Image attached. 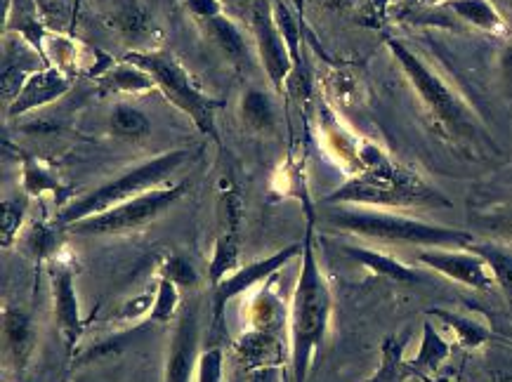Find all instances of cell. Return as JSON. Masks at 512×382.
I'll return each mask as SVG.
<instances>
[{
    "label": "cell",
    "instance_id": "cell-1",
    "mask_svg": "<svg viewBox=\"0 0 512 382\" xmlns=\"http://www.w3.org/2000/svg\"><path fill=\"white\" fill-rule=\"evenodd\" d=\"M331 309L333 295L319 269L317 246H314V220L310 215L303 241V265H300L298 286L293 291L291 314H288V324H291V361L298 382H307L314 354H317L328 331Z\"/></svg>",
    "mask_w": 512,
    "mask_h": 382
},
{
    "label": "cell",
    "instance_id": "cell-2",
    "mask_svg": "<svg viewBox=\"0 0 512 382\" xmlns=\"http://www.w3.org/2000/svg\"><path fill=\"white\" fill-rule=\"evenodd\" d=\"M326 222L331 227L343 229L347 234L364 236V239L383 243H402V246L420 248H468L475 236L465 229L432 225L416 217L387 213L378 208L361 206H333L326 210Z\"/></svg>",
    "mask_w": 512,
    "mask_h": 382
},
{
    "label": "cell",
    "instance_id": "cell-3",
    "mask_svg": "<svg viewBox=\"0 0 512 382\" xmlns=\"http://www.w3.org/2000/svg\"><path fill=\"white\" fill-rule=\"evenodd\" d=\"M326 206L361 208H449L451 201L432 189L420 177L392 166L376 154L373 163L343 187L328 194Z\"/></svg>",
    "mask_w": 512,
    "mask_h": 382
},
{
    "label": "cell",
    "instance_id": "cell-4",
    "mask_svg": "<svg viewBox=\"0 0 512 382\" xmlns=\"http://www.w3.org/2000/svg\"><path fill=\"white\" fill-rule=\"evenodd\" d=\"M196 151L189 149H173L166 154L149 158V161L137 163V166L128 168L126 173H121L114 180L102 184L90 194L81 196V199L71 201L67 208L59 213V225L69 227L78 220H85L90 215H100L104 210L118 206V203L135 199V196L147 194L159 187L161 182H166L177 168H182L185 163L194 161Z\"/></svg>",
    "mask_w": 512,
    "mask_h": 382
},
{
    "label": "cell",
    "instance_id": "cell-5",
    "mask_svg": "<svg viewBox=\"0 0 512 382\" xmlns=\"http://www.w3.org/2000/svg\"><path fill=\"white\" fill-rule=\"evenodd\" d=\"M126 62H133L137 67L147 71L154 78L156 88L163 90V95L192 118L196 128L203 135L213 137L220 142L218 125H215V111L222 107V102L208 97L199 90L177 59L168 50H149V52H128Z\"/></svg>",
    "mask_w": 512,
    "mask_h": 382
},
{
    "label": "cell",
    "instance_id": "cell-6",
    "mask_svg": "<svg viewBox=\"0 0 512 382\" xmlns=\"http://www.w3.org/2000/svg\"><path fill=\"white\" fill-rule=\"evenodd\" d=\"M187 194V184H177V187L152 189L147 194L135 196V199L118 203V206L104 210L100 215H90L85 220H78L67 229L71 234L81 236H118V234H133L142 232L149 227L156 217L166 213L175 201H180Z\"/></svg>",
    "mask_w": 512,
    "mask_h": 382
},
{
    "label": "cell",
    "instance_id": "cell-7",
    "mask_svg": "<svg viewBox=\"0 0 512 382\" xmlns=\"http://www.w3.org/2000/svg\"><path fill=\"white\" fill-rule=\"evenodd\" d=\"M387 48L392 50V55H395L399 67L404 69V74L409 76L411 85L416 88L420 100L425 102V107H428L446 128L454 130L456 135H470L472 130H475L472 114L470 109L465 107V102L416 55V52H411L399 41H387Z\"/></svg>",
    "mask_w": 512,
    "mask_h": 382
},
{
    "label": "cell",
    "instance_id": "cell-8",
    "mask_svg": "<svg viewBox=\"0 0 512 382\" xmlns=\"http://www.w3.org/2000/svg\"><path fill=\"white\" fill-rule=\"evenodd\" d=\"M251 24L262 67H265L269 81H272L277 92H284V83L293 69V57L284 34H281L277 19H274L272 0H255Z\"/></svg>",
    "mask_w": 512,
    "mask_h": 382
},
{
    "label": "cell",
    "instance_id": "cell-9",
    "mask_svg": "<svg viewBox=\"0 0 512 382\" xmlns=\"http://www.w3.org/2000/svg\"><path fill=\"white\" fill-rule=\"evenodd\" d=\"M300 253H303V246H298V243H291V246L277 250V253L269 255V258L251 262V265L236 269V272L229 274L227 279H222L218 286H215V295H213L215 324H218L222 331H225L227 302L236 298V295L246 293L251 286H258L260 281L269 279L272 274H277L281 267H286L288 262H291L295 255H300Z\"/></svg>",
    "mask_w": 512,
    "mask_h": 382
},
{
    "label": "cell",
    "instance_id": "cell-10",
    "mask_svg": "<svg viewBox=\"0 0 512 382\" xmlns=\"http://www.w3.org/2000/svg\"><path fill=\"white\" fill-rule=\"evenodd\" d=\"M418 262H423L425 267L446 276V279L477 288V291H491V288L496 286L487 262H484V258H479L477 253H472L470 248H430L418 253Z\"/></svg>",
    "mask_w": 512,
    "mask_h": 382
},
{
    "label": "cell",
    "instance_id": "cell-11",
    "mask_svg": "<svg viewBox=\"0 0 512 382\" xmlns=\"http://www.w3.org/2000/svg\"><path fill=\"white\" fill-rule=\"evenodd\" d=\"M199 342V312H196L194 302H189L177 319L173 342H170L166 382H192L196 361H199Z\"/></svg>",
    "mask_w": 512,
    "mask_h": 382
},
{
    "label": "cell",
    "instance_id": "cell-12",
    "mask_svg": "<svg viewBox=\"0 0 512 382\" xmlns=\"http://www.w3.org/2000/svg\"><path fill=\"white\" fill-rule=\"evenodd\" d=\"M69 90H71V78L67 74H62V71L55 67L38 69L34 74H29V78L24 81L19 95L10 104L8 116L19 118L29 114V111L41 109L45 104L59 100V97Z\"/></svg>",
    "mask_w": 512,
    "mask_h": 382
},
{
    "label": "cell",
    "instance_id": "cell-13",
    "mask_svg": "<svg viewBox=\"0 0 512 382\" xmlns=\"http://www.w3.org/2000/svg\"><path fill=\"white\" fill-rule=\"evenodd\" d=\"M55 319L59 331H62L64 340H67V347H76L78 338L83 333L81 324V309H78V298H76V286H74V272L71 269H57L55 272Z\"/></svg>",
    "mask_w": 512,
    "mask_h": 382
},
{
    "label": "cell",
    "instance_id": "cell-14",
    "mask_svg": "<svg viewBox=\"0 0 512 382\" xmlns=\"http://www.w3.org/2000/svg\"><path fill=\"white\" fill-rule=\"evenodd\" d=\"M451 354V342L442 338V333L437 331L430 321L423 324V338H420V347L416 357L404 361L406 373L409 375H437L439 366L449 359Z\"/></svg>",
    "mask_w": 512,
    "mask_h": 382
},
{
    "label": "cell",
    "instance_id": "cell-15",
    "mask_svg": "<svg viewBox=\"0 0 512 382\" xmlns=\"http://www.w3.org/2000/svg\"><path fill=\"white\" fill-rule=\"evenodd\" d=\"M8 8H10V12H5L3 29L5 31L12 29L15 34L22 36L26 43L34 45V50L38 52V55L45 57V52H43L45 29H43V24L38 22L36 0H5V10Z\"/></svg>",
    "mask_w": 512,
    "mask_h": 382
},
{
    "label": "cell",
    "instance_id": "cell-16",
    "mask_svg": "<svg viewBox=\"0 0 512 382\" xmlns=\"http://www.w3.org/2000/svg\"><path fill=\"white\" fill-rule=\"evenodd\" d=\"M340 250H343L350 260L359 262L361 267H366L373 274L385 276V279H392L397 283H418L420 281V276L413 272V269L402 265V262L395 258H390V255L378 253V250L359 248V246H340Z\"/></svg>",
    "mask_w": 512,
    "mask_h": 382
},
{
    "label": "cell",
    "instance_id": "cell-17",
    "mask_svg": "<svg viewBox=\"0 0 512 382\" xmlns=\"http://www.w3.org/2000/svg\"><path fill=\"white\" fill-rule=\"evenodd\" d=\"M444 8L479 31H487V34H503L505 31L503 17L489 0H446Z\"/></svg>",
    "mask_w": 512,
    "mask_h": 382
},
{
    "label": "cell",
    "instance_id": "cell-18",
    "mask_svg": "<svg viewBox=\"0 0 512 382\" xmlns=\"http://www.w3.org/2000/svg\"><path fill=\"white\" fill-rule=\"evenodd\" d=\"M206 26H208V34L213 38L215 45L222 50V55H225L229 62L234 64H248L251 62V50H248V43L244 34H241L236 26L229 22V19L222 15H215L206 19Z\"/></svg>",
    "mask_w": 512,
    "mask_h": 382
},
{
    "label": "cell",
    "instance_id": "cell-19",
    "mask_svg": "<svg viewBox=\"0 0 512 382\" xmlns=\"http://www.w3.org/2000/svg\"><path fill=\"white\" fill-rule=\"evenodd\" d=\"M241 118L255 133H272L277 128V114H274L272 97L260 88H248L241 97Z\"/></svg>",
    "mask_w": 512,
    "mask_h": 382
},
{
    "label": "cell",
    "instance_id": "cell-20",
    "mask_svg": "<svg viewBox=\"0 0 512 382\" xmlns=\"http://www.w3.org/2000/svg\"><path fill=\"white\" fill-rule=\"evenodd\" d=\"M100 83H102L104 90L126 92V95H135V92H144V90H154L156 88L154 78L133 62L116 64V67L104 71V74L100 76Z\"/></svg>",
    "mask_w": 512,
    "mask_h": 382
},
{
    "label": "cell",
    "instance_id": "cell-21",
    "mask_svg": "<svg viewBox=\"0 0 512 382\" xmlns=\"http://www.w3.org/2000/svg\"><path fill=\"white\" fill-rule=\"evenodd\" d=\"M109 130L116 137H123V140H144L152 133V123H149V116L142 109H137L135 104L118 102L109 114Z\"/></svg>",
    "mask_w": 512,
    "mask_h": 382
},
{
    "label": "cell",
    "instance_id": "cell-22",
    "mask_svg": "<svg viewBox=\"0 0 512 382\" xmlns=\"http://www.w3.org/2000/svg\"><path fill=\"white\" fill-rule=\"evenodd\" d=\"M472 253H477L479 258L489 265V272L494 276L496 286H501L505 298L512 302V250L498 243H477L472 241L468 246Z\"/></svg>",
    "mask_w": 512,
    "mask_h": 382
},
{
    "label": "cell",
    "instance_id": "cell-23",
    "mask_svg": "<svg viewBox=\"0 0 512 382\" xmlns=\"http://www.w3.org/2000/svg\"><path fill=\"white\" fill-rule=\"evenodd\" d=\"M430 316H437L442 324L454 333V340L461 345L463 349H477L482 347L484 342L491 338L489 328L477 324V321L468 319V316L456 314V312H446V309H432Z\"/></svg>",
    "mask_w": 512,
    "mask_h": 382
},
{
    "label": "cell",
    "instance_id": "cell-24",
    "mask_svg": "<svg viewBox=\"0 0 512 382\" xmlns=\"http://www.w3.org/2000/svg\"><path fill=\"white\" fill-rule=\"evenodd\" d=\"M3 333L5 349L12 347V357L22 364V359H26V354L31 352V345H34V326H31V319L24 312H17V309L15 312L5 309Z\"/></svg>",
    "mask_w": 512,
    "mask_h": 382
},
{
    "label": "cell",
    "instance_id": "cell-25",
    "mask_svg": "<svg viewBox=\"0 0 512 382\" xmlns=\"http://www.w3.org/2000/svg\"><path fill=\"white\" fill-rule=\"evenodd\" d=\"M236 262H239V236H236L232 227L225 236H220L218 246H215V255L213 260H210V269H208L210 283L218 286L222 279H227V276L234 272Z\"/></svg>",
    "mask_w": 512,
    "mask_h": 382
},
{
    "label": "cell",
    "instance_id": "cell-26",
    "mask_svg": "<svg viewBox=\"0 0 512 382\" xmlns=\"http://www.w3.org/2000/svg\"><path fill=\"white\" fill-rule=\"evenodd\" d=\"M156 286L159 288H156L154 305L149 309L147 321L149 324H166L180 309V293H177V283L166 279V276H161Z\"/></svg>",
    "mask_w": 512,
    "mask_h": 382
},
{
    "label": "cell",
    "instance_id": "cell-27",
    "mask_svg": "<svg viewBox=\"0 0 512 382\" xmlns=\"http://www.w3.org/2000/svg\"><path fill=\"white\" fill-rule=\"evenodd\" d=\"M404 373L406 366L402 359V345H399L397 338H387L383 345V364H380L371 382H402Z\"/></svg>",
    "mask_w": 512,
    "mask_h": 382
},
{
    "label": "cell",
    "instance_id": "cell-28",
    "mask_svg": "<svg viewBox=\"0 0 512 382\" xmlns=\"http://www.w3.org/2000/svg\"><path fill=\"white\" fill-rule=\"evenodd\" d=\"M222 371H225V354L220 347H210L199 357V371L196 380L199 382H222Z\"/></svg>",
    "mask_w": 512,
    "mask_h": 382
},
{
    "label": "cell",
    "instance_id": "cell-29",
    "mask_svg": "<svg viewBox=\"0 0 512 382\" xmlns=\"http://www.w3.org/2000/svg\"><path fill=\"white\" fill-rule=\"evenodd\" d=\"M475 222L487 229V232L501 236L505 241H512V203L505 208L494 210V213L477 217Z\"/></svg>",
    "mask_w": 512,
    "mask_h": 382
},
{
    "label": "cell",
    "instance_id": "cell-30",
    "mask_svg": "<svg viewBox=\"0 0 512 382\" xmlns=\"http://www.w3.org/2000/svg\"><path fill=\"white\" fill-rule=\"evenodd\" d=\"M24 220V203L22 201H5L3 203V246L8 248L10 241L19 232V225Z\"/></svg>",
    "mask_w": 512,
    "mask_h": 382
},
{
    "label": "cell",
    "instance_id": "cell-31",
    "mask_svg": "<svg viewBox=\"0 0 512 382\" xmlns=\"http://www.w3.org/2000/svg\"><path fill=\"white\" fill-rule=\"evenodd\" d=\"M161 276H166V279L177 283V286L192 288L196 283L194 267H189V262L182 260V258H170L166 265H163Z\"/></svg>",
    "mask_w": 512,
    "mask_h": 382
},
{
    "label": "cell",
    "instance_id": "cell-32",
    "mask_svg": "<svg viewBox=\"0 0 512 382\" xmlns=\"http://www.w3.org/2000/svg\"><path fill=\"white\" fill-rule=\"evenodd\" d=\"M24 184H26V189L31 191V194H38V191L55 187V182H52V175L48 173V170L38 168L34 161H26Z\"/></svg>",
    "mask_w": 512,
    "mask_h": 382
},
{
    "label": "cell",
    "instance_id": "cell-33",
    "mask_svg": "<svg viewBox=\"0 0 512 382\" xmlns=\"http://www.w3.org/2000/svg\"><path fill=\"white\" fill-rule=\"evenodd\" d=\"M187 5H189V10H192L194 15L201 19H210V17L220 15L218 0H187Z\"/></svg>",
    "mask_w": 512,
    "mask_h": 382
},
{
    "label": "cell",
    "instance_id": "cell-34",
    "mask_svg": "<svg viewBox=\"0 0 512 382\" xmlns=\"http://www.w3.org/2000/svg\"><path fill=\"white\" fill-rule=\"evenodd\" d=\"M501 71H503L505 81L512 83V43L505 45V50L501 55Z\"/></svg>",
    "mask_w": 512,
    "mask_h": 382
},
{
    "label": "cell",
    "instance_id": "cell-35",
    "mask_svg": "<svg viewBox=\"0 0 512 382\" xmlns=\"http://www.w3.org/2000/svg\"><path fill=\"white\" fill-rule=\"evenodd\" d=\"M248 382H277V371L274 368H258Z\"/></svg>",
    "mask_w": 512,
    "mask_h": 382
},
{
    "label": "cell",
    "instance_id": "cell-36",
    "mask_svg": "<svg viewBox=\"0 0 512 382\" xmlns=\"http://www.w3.org/2000/svg\"><path fill=\"white\" fill-rule=\"evenodd\" d=\"M406 3H409L411 8H430V5L446 3V0H406Z\"/></svg>",
    "mask_w": 512,
    "mask_h": 382
},
{
    "label": "cell",
    "instance_id": "cell-37",
    "mask_svg": "<svg viewBox=\"0 0 512 382\" xmlns=\"http://www.w3.org/2000/svg\"><path fill=\"white\" fill-rule=\"evenodd\" d=\"M420 382H454V380H446V378H437V375H418Z\"/></svg>",
    "mask_w": 512,
    "mask_h": 382
}]
</instances>
